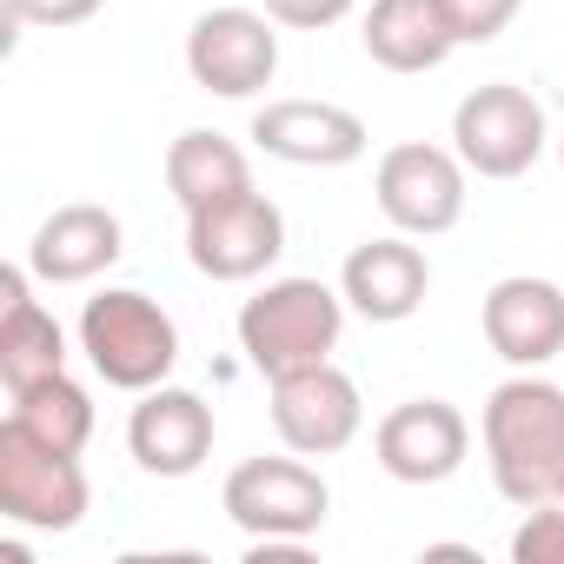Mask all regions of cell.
<instances>
[{"instance_id": "cell-1", "label": "cell", "mask_w": 564, "mask_h": 564, "mask_svg": "<svg viewBox=\"0 0 564 564\" xmlns=\"http://www.w3.org/2000/svg\"><path fill=\"white\" fill-rule=\"evenodd\" d=\"M485 465L505 505H564V386L544 372H511L478 412Z\"/></svg>"}, {"instance_id": "cell-2", "label": "cell", "mask_w": 564, "mask_h": 564, "mask_svg": "<svg viewBox=\"0 0 564 564\" xmlns=\"http://www.w3.org/2000/svg\"><path fill=\"white\" fill-rule=\"evenodd\" d=\"M346 333V293L326 279H265L239 306V352L259 379L326 366Z\"/></svg>"}, {"instance_id": "cell-3", "label": "cell", "mask_w": 564, "mask_h": 564, "mask_svg": "<svg viewBox=\"0 0 564 564\" xmlns=\"http://www.w3.org/2000/svg\"><path fill=\"white\" fill-rule=\"evenodd\" d=\"M80 352L113 392H153L180 366V326L160 300L133 286H107L80 306Z\"/></svg>"}, {"instance_id": "cell-4", "label": "cell", "mask_w": 564, "mask_h": 564, "mask_svg": "<svg viewBox=\"0 0 564 564\" xmlns=\"http://www.w3.org/2000/svg\"><path fill=\"white\" fill-rule=\"evenodd\" d=\"M87 505H94V485L80 452L47 445L28 425L0 419V518L21 531H74Z\"/></svg>"}, {"instance_id": "cell-5", "label": "cell", "mask_w": 564, "mask_h": 564, "mask_svg": "<svg viewBox=\"0 0 564 564\" xmlns=\"http://www.w3.org/2000/svg\"><path fill=\"white\" fill-rule=\"evenodd\" d=\"M544 140H551L544 107L524 87H511V80H485V87H471L452 107V153L478 180H518V173H531L538 153H544Z\"/></svg>"}, {"instance_id": "cell-6", "label": "cell", "mask_w": 564, "mask_h": 564, "mask_svg": "<svg viewBox=\"0 0 564 564\" xmlns=\"http://www.w3.org/2000/svg\"><path fill=\"white\" fill-rule=\"evenodd\" d=\"M279 252H286V213L259 186L186 213V259H193V272L219 279V286H246V279L272 272Z\"/></svg>"}, {"instance_id": "cell-7", "label": "cell", "mask_w": 564, "mask_h": 564, "mask_svg": "<svg viewBox=\"0 0 564 564\" xmlns=\"http://www.w3.org/2000/svg\"><path fill=\"white\" fill-rule=\"evenodd\" d=\"M226 518L259 544V538H313L333 511V485L293 452V458H246L226 471L219 491Z\"/></svg>"}, {"instance_id": "cell-8", "label": "cell", "mask_w": 564, "mask_h": 564, "mask_svg": "<svg viewBox=\"0 0 564 564\" xmlns=\"http://www.w3.org/2000/svg\"><path fill=\"white\" fill-rule=\"evenodd\" d=\"M465 160L452 147H432V140H399L379 153V173H372V193H379V213L392 219V232H412V239H438L465 219Z\"/></svg>"}, {"instance_id": "cell-9", "label": "cell", "mask_w": 564, "mask_h": 564, "mask_svg": "<svg viewBox=\"0 0 564 564\" xmlns=\"http://www.w3.org/2000/svg\"><path fill=\"white\" fill-rule=\"evenodd\" d=\"M186 74L219 100H252L279 74V21L265 8H206L186 28Z\"/></svg>"}, {"instance_id": "cell-10", "label": "cell", "mask_w": 564, "mask_h": 564, "mask_svg": "<svg viewBox=\"0 0 564 564\" xmlns=\"http://www.w3.org/2000/svg\"><path fill=\"white\" fill-rule=\"evenodd\" d=\"M265 386H272V432L300 458H333L366 425V399H359L352 372H339L333 359L326 366H300L286 379H265Z\"/></svg>"}, {"instance_id": "cell-11", "label": "cell", "mask_w": 564, "mask_h": 564, "mask_svg": "<svg viewBox=\"0 0 564 564\" xmlns=\"http://www.w3.org/2000/svg\"><path fill=\"white\" fill-rule=\"evenodd\" d=\"M252 147H259L265 160L333 173V166L366 160L372 133H366V120H359L352 107H339V100H265V107L252 113Z\"/></svg>"}, {"instance_id": "cell-12", "label": "cell", "mask_w": 564, "mask_h": 564, "mask_svg": "<svg viewBox=\"0 0 564 564\" xmlns=\"http://www.w3.org/2000/svg\"><path fill=\"white\" fill-rule=\"evenodd\" d=\"M478 326H485V346L505 366L544 372L564 352V286L557 279H538V272H511L485 293Z\"/></svg>"}, {"instance_id": "cell-13", "label": "cell", "mask_w": 564, "mask_h": 564, "mask_svg": "<svg viewBox=\"0 0 564 564\" xmlns=\"http://www.w3.org/2000/svg\"><path fill=\"white\" fill-rule=\"evenodd\" d=\"M372 452L399 485H445L471 452V425L452 399H405L379 419Z\"/></svg>"}, {"instance_id": "cell-14", "label": "cell", "mask_w": 564, "mask_h": 564, "mask_svg": "<svg viewBox=\"0 0 564 564\" xmlns=\"http://www.w3.org/2000/svg\"><path fill=\"white\" fill-rule=\"evenodd\" d=\"M127 452L153 478H193L213 458V405L186 386L140 392V405L127 419Z\"/></svg>"}, {"instance_id": "cell-15", "label": "cell", "mask_w": 564, "mask_h": 564, "mask_svg": "<svg viewBox=\"0 0 564 564\" xmlns=\"http://www.w3.org/2000/svg\"><path fill=\"white\" fill-rule=\"evenodd\" d=\"M339 293L359 319L372 326H399L425 306L432 293V259L412 246V232H386V239H366L346 252L339 265Z\"/></svg>"}, {"instance_id": "cell-16", "label": "cell", "mask_w": 564, "mask_h": 564, "mask_svg": "<svg viewBox=\"0 0 564 564\" xmlns=\"http://www.w3.org/2000/svg\"><path fill=\"white\" fill-rule=\"evenodd\" d=\"M127 252V226L113 206H94V199H74V206H54L34 239H28V272L41 286H87L100 279L113 259Z\"/></svg>"}, {"instance_id": "cell-17", "label": "cell", "mask_w": 564, "mask_h": 564, "mask_svg": "<svg viewBox=\"0 0 564 564\" xmlns=\"http://www.w3.org/2000/svg\"><path fill=\"white\" fill-rule=\"evenodd\" d=\"M54 372H67V333L34 300V272L8 265L0 272V379H8V392H21Z\"/></svg>"}, {"instance_id": "cell-18", "label": "cell", "mask_w": 564, "mask_h": 564, "mask_svg": "<svg viewBox=\"0 0 564 564\" xmlns=\"http://www.w3.org/2000/svg\"><path fill=\"white\" fill-rule=\"evenodd\" d=\"M359 41H366V54L386 74H432L458 47L452 28H445V14H438V0H372Z\"/></svg>"}, {"instance_id": "cell-19", "label": "cell", "mask_w": 564, "mask_h": 564, "mask_svg": "<svg viewBox=\"0 0 564 564\" xmlns=\"http://www.w3.org/2000/svg\"><path fill=\"white\" fill-rule=\"evenodd\" d=\"M252 186V160L213 133V127H186L173 147H166V193L180 199V213H199L226 193H246Z\"/></svg>"}, {"instance_id": "cell-20", "label": "cell", "mask_w": 564, "mask_h": 564, "mask_svg": "<svg viewBox=\"0 0 564 564\" xmlns=\"http://www.w3.org/2000/svg\"><path fill=\"white\" fill-rule=\"evenodd\" d=\"M8 399H14V405H8L14 425H28V432L47 438V445L87 452V438H94V399H87V386H74L67 372H54V379L21 386V392H8Z\"/></svg>"}, {"instance_id": "cell-21", "label": "cell", "mask_w": 564, "mask_h": 564, "mask_svg": "<svg viewBox=\"0 0 564 564\" xmlns=\"http://www.w3.org/2000/svg\"><path fill=\"white\" fill-rule=\"evenodd\" d=\"M518 8H524V0H438V14H445V28H452L458 47L498 41V34L518 21Z\"/></svg>"}, {"instance_id": "cell-22", "label": "cell", "mask_w": 564, "mask_h": 564, "mask_svg": "<svg viewBox=\"0 0 564 564\" xmlns=\"http://www.w3.org/2000/svg\"><path fill=\"white\" fill-rule=\"evenodd\" d=\"M511 564H564V505H531L511 531Z\"/></svg>"}, {"instance_id": "cell-23", "label": "cell", "mask_w": 564, "mask_h": 564, "mask_svg": "<svg viewBox=\"0 0 564 564\" xmlns=\"http://www.w3.org/2000/svg\"><path fill=\"white\" fill-rule=\"evenodd\" d=\"M107 8V0H0L8 14V47L21 41V28H80Z\"/></svg>"}, {"instance_id": "cell-24", "label": "cell", "mask_w": 564, "mask_h": 564, "mask_svg": "<svg viewBox=\"0 0 564 564\" xmlns=\"http://www.w3.org/2000/svg\"><path fill=\"white\" fill-rule=\"evenodd\" d=\"M259 8H265L279 28H293V34H319V28H339L359 0H259Z\"/></svg>"}, {"instance_id": "cell-25", "label": "cell", "mask_w": 564, "mask_h": 564, "mask_svg": "<svg viewBox=\"0 0 564 564\" xmlns=\"http://www.w3.org/2000/svg\"><path fill=\"white\" fill-rule=\"evenodd\" d=\"M557 173H564V140H557Z\"/></svg>"}]
</instances>
